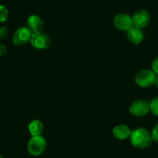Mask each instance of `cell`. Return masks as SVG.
I'll return each mask as SVG.
<instances>
[{
    "label": "cell",
    "mask_w": 158,
    "mask_h": 158,
    "mask_svg": "<svg viewBox=\"0 0 158 158\" xmlns=\"http://www.w3.org/2000/svg\"><path fill=\"white\" fill-rule=\"evenodd\" d=\"M28 130L32 136H40L44 130L43 123L38 119L32 120L28 125Z\"/></svg>",
    "instance_id": "7c38bea8"
},
{
    "label": "cell",
    "mask_w": 158,
    "mask_h": 158,
    "mask_svg": "<svg viewBox=\"0 0 158 158\" xmlns=\"http://www.w3.org/2000/svg\"><path fill=\"white\" fill-rule=\"evenodd\" d=\"M47 147L46 139L44 136H32L27 143V150L32 156H37L44 152Z\"/></svg>",
    "instance_id": "7a4b0ae2"
},
{
    "label": "cell",
    "mask_w": 158,
    "mask_h": 158,
    "mask_svg": "<svg viewBox=\"0 0 158 158\" xmlns=\"http://www.w3.org/2000/svg\"><path fill=\"white\" fill-rule=\"evenodd\" d=\"M9 35V30L7 27H0V39H5Z\"/></svg>",
    "instance_id": "9a60e30c"
},
{
    "label": "cell",
    "mask_w": 158,
    "mask_h": 158,
    "mask_svg": "<svg viewBox=\"0 0 158 158\" xmlns=\"http://www.w3.org/2000/svg\"><path fill=\"white\" fill-rule=\"evenodd\" d=\"M32 33L27 27H20L15 31L13 42L16 46H23L30 41Z\"/></svg>",
    "instance_id": "52a82bcc"
},
{
    "label": "cell",
    "mask_w": 158,
    "mask_h": 158,
    "mask_svg": "<svg viewBox=\"0 0 158 158\" xmlns=\"http://www.w3.org/2000/svg\"><path fill=\"white\" fill-rule=\"evenodd\" d=\"M9 13L5 6L0 5V22H6L8 19Z\"/></svg>",
    "instance_id": "4fadbf2b"
},
{
    "label": "cell",
    "mask_w": 158,
    "mask_h": 158,
    "mask_svg": "<svg viewBox=\"0 0 158 158\" xmlns=\"http://www.w3.org/2000/svg\"><path fill=\"white\" fill-rule=\"evenodd\" d=\"M127 37L130 43L139 44L143 40L144 34L140 28L133 26L127 31Z\"/></svg>",
    "instance_id": "30bf717a"
},
{
    "label": "cell",
    "mask_w": 158,
    "mask_h": 158,
    "mask_svg": "<svg viewBox=\"0 0 158 158\" xmlns=\"http://www.w3.org/2000/svg\"><path fill=\"white\" fill-rule=\"evenodd\" d=\"M156 74L151 70L145 69L139 71L135 77L136 85L141 88H148L154 84Z\"/></svg>",
    "instance_id": "3957f363"
},
{
    "label": "cell",
    "mask_w": 158,
    "mask_h": 158,
    "mask_svg": "<svg viewBox=\"0 0 158 158\" xmlns=\"http://www.w3.org/2000/svg\"><path fill=\"white\" fill-rule=\"evenodd\" d=\"M113 24L116 29L120 31H126L133 26V19L129 14L118 13L114 17Z\"/></svg>",
    "instance_id": "8992f818"
},
{
    "label": "cell",
    "mask_w": 158,
    "mask_h": 158,
    "mask_svg": "<svg viewBox=\"0 0 158 158\" xmlns=\"http://www.w3.org/2000/svg\"><path fill=\"white\" fill-rule=\"evenodd\" d=\"M130 138L133 147L142 149L148 147L153 140L150 133L143 128H137L132 131Z\"/></svg>",
    "instance_id": "6da1fadb"
},
{
    "label": "cell",
    "mask_w": 158,
    "mask_h": 158,
    "mask_svg": "<svg viewBox=\"0 0 158 158\" xmlns=\"http://www.w3.org/2000/svg\"><path fill=\"white\" fill-rule=\"evenodd\" d=\"M132 131L130 130V127H127L124 124H119V125L115 126L112 130V134L114 137L118 139H127L131 135Z\"/></svg>",
    "instance_id": "8fae6325"
},
{
    "label": "cell",
    "mask_w": 158,
    "mask_h": 158,
    "mask_svg": "<svg viewBox=\"0 0 158 158\" xmlns=\"http://www.w3.org/2000/svg\"><path fill=\"white\" fill-rule=\"evenodd\" d=\"M30 43L35 49L45 50L49 48L51 40L48 35L40 32V33H32Z\"/></svg>",
    "instance_id": "5b68a950"
},
{
    "label": "cell",
    "mask_w": 158,
    "mask_h": 158,
    "mask_svg": "<svg viewBox=\"0 0 158 158\" xmlns=\"http://www.w3.org/2000/svg\"><path fill=\"white\" fill-rule=\"evenodd\" d=\"M130 114L136 117H143L150 111V104L144 100H136L129 108Z\"/></svg>",
    "instance_id": "277c9868"
},
{
    "label": "cell",
    "mask_w": 158,
    "mask_h": 158,
    "mask_svg": "<svg viewBox=\"0 0 158 158\" xmlns=\"http://www.w3.org/2000/svg\"><path fill=\"white\" fill-rule=\"evenodd\" d=\"M27 28L32 33H36L42 32L44 27V23L41 18L37 15H31L27 20Z\"/></svg>",
    "instance_id": "9c48e42d"
},
{
    "label": "cell",
    "mask_w": 158,
    "mask_h": 158,
    "mask_svg": "<svg viewBox=\"0 0 158 158\" xmlns=\"http://www.w3.org/2000/svg\"><path fill=\"white\" fill-rule=\"evenodd\" d=\"M151 136L153 140L158 143V124L156 126H155L154 128H153V131H152Z\"/></svg>",
    "instance_id": "2e32d148"
},
{
    "label": "cell",
    "mask_w": 158,
    "mask_h": 158,
    "mask_svg": "<svg viewBox=\"0 0 158 158\" xmlns=\"http://www.w3.org/2000/svg\"><path fill=\"white\" fill-rule=\"evenodd\" d=\"M154 85L158 89V75H156V78H155V81H154Z\"/></svg>",
    "instance_id": "d6986e66"
},
{
    "label": "cell",
    "mask_w": 158,
    "mask_h": 158,
    "mask_svg": "<svg viewBox=\"0 0 158 158\" xmlns=\"http://www.w3.org/2000/svg\"><path fill=\"white\" fill-rule=\"evenodd\" d=\"M152 71L158 75V57L156 58H155L153 60V63H152Z\"/></svg>",
    "instance_id": "e0dca14e"
},
{
    "label": "cell",
    "mask_w": 158,
    "mask_h": 158,
    "mask_svg": "<svg viewBox=\"0 0 158 158\" xmlns=\"http://www.w3.org/2000/svg\"><path fill=\"white\" fill-rule=\"evenodd\" d=\"M150 109L153 115L158 116V97L155 98L150 102Z\"/></svg>",
    "instance_id": "5bb4252c"
},
{
    "label": "cell",
    "mask_w": 158,
    "mask_h": 158,
    "mask_svg": "<svg viewBox=\"0 0 158 158\" xmlns=\"http://www.w3.org/2000/svg\"><path fill=\"white\" fill-rule=\"evenodd\" d=\"M132 19L134 27L142 29L147 27L150 23V14L146 10H139L134 13Z\"/></svg>",
    "instance_id": "ba28073f"
},
{
    "label": "cell",
    "mask_w": 158,
    "mask_h": 158,
    "mask_svg": "<svg viewBox=\"0 0 158 158\" xmlns=\"http://www.w3.org/2000/svg\"><path fill=\"white\" fill-rule=\"evenodd\" d=\"M6 53V48L5 45H0V56L3 55Z\"/></svg>",
    "instance_id": "ac0fdd59"
},
{
    "label": "cell",
    "mask_w": 158,
    "mask_h": 158,
    "mask_svg": "<svg viewBox=\"0 0 158 158\" xmlns=\"http://www.w3.org/2000/svg\"><path fill=\"white\" fill-rule=\"evenodd\" d=\"M0 158H3V156H2L1 154H0Z\"/></svg>",
    "instance_id": "ffe728a7"
}]
</instances>
